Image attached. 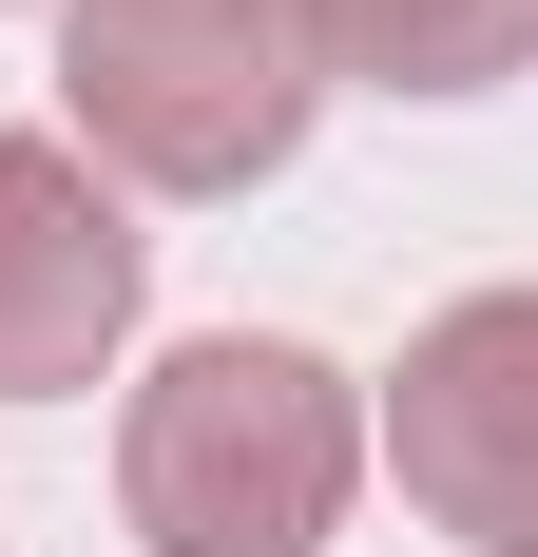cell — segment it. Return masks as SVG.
<instances>
[{"label":"cell","mask_w":538,"mask_h":557,"mask_svg":"<svg viewBox=\"0 0 538 557\" xmlns=\"http://www.w3.org/2000/svg\"><path fill=\"white\" fill-rule=\"evenodd\" d=\"M346 481H366V404H346V366H308L269 327L173 346L115 423V500L155 557H327Z\"/></svg>","instance_id":"obj_1"},{"label":"cell","mask_w":538,"mask_h":557,"mask_svg":"<svg viewBox=\"0 0 538 557\" xmlns=\"http://www.w3.org/2000/svg\"><path fill=\"white\" fill-rule=\"evenodd\" d=\"M58 97L135 193H250V173H289L327 97V20L308 0H77Z\"/></svg>","instance_id":"obj_2"},{"label":"cell","mask_w":538,"mask_h":557,"mask_svg":"<svg viewBox=\"0 0 538 557\" xmlns=\"http://www.w3.org/2000/svg\"><path fill=\"white\" fill-rule=\"evenodd\" d=\"M384 461H404V500H424L442 539L538 557V288H462V308L404 346Z\"/></svg>","instance_id":"obj_3"},{"label":"cell","mask_w":538,"mask_h":557,"mask_svg":"<svg viewBox=\"0 0 538 557\" xmlns=\"http://www.w3.org/2000/svg\"><path fill=\"white\" fill-rule=\"evenodd\" d=\"M115 327H135V212L58 135H0V404L97 385Z\"/></svg>","instance_id":"obj_4"},{"label":"cell","mask_w":538,"mask_h":557,"mask_svg":"<svg viewBox=\"0 0 538 557\" xmlns=\"http://www.w3.org/2000/svg\"><path fill=\"white\" fill-rule=\"evenodd\" d=\"M327 77H384V97H500L538 58V0H308Z\"/></svg>","instance_id":"obj_5"}]
</instances>
